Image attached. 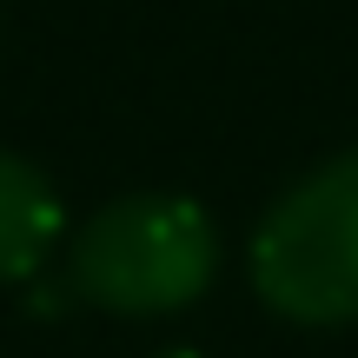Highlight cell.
<instances>
[{
    "label": "cell",
    "mask_w": 358,
    "mask_h": 358,
    "mask_svg": "<svg viewBox=\"0 0 358 358\" xmlns=\"http://www.w3.org/2000/svg\"><path fill=\"white\" fill-rule=\"evenodd\" d=\"M213 266H219L213 219L173 192L113 199L73 232V252H66L73 292L120 319H159V312L192 306L213 285Z\"/></svg>",
    "instance_id": "6da1fadb"
},
{
    "label": "cell",
    "mask_w": 358,
    "mask_h": 358,
    "mask_svg": "<svg viewBox=\"0 0 358 358\" xmlns=\"http://www.w3.org/2000/svg\"><path fill=\"white\" fill-rule=\"evenodd\" d=\"M252 285L299 325L358 319V146L306 173L252 239Z\"/></svg>",
    "instance_id": "7a4b0ae2"
},
{
    "label": "cell",
    "mask_w": 358,
    "mask_h": 358,
    "mask_svg": "<svg viewBox=\"0 0 358 358\" xmlns=\"http://www.w3.org/2000/svg\"><path fill=\"white\" fill-rule=\"evenodd\" d=\"M60 239V199L40 179V166H27L20 153L0 146V285L34 279L40 259Z\"/></svg>",
    "instance_id": "3957f363"
}]
</instances>
